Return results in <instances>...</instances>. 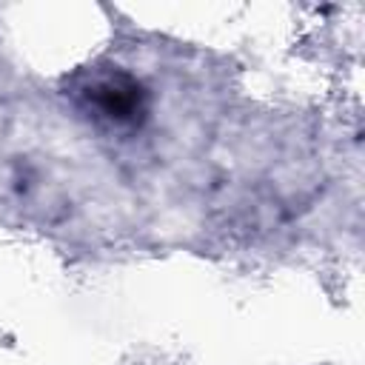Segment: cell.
<instances>
[{"label":"cell","instance_id":"1","mask_svg":"<svg viewBox=\"0 0 365 365\" xmlns=\"http://www.w3.org/2000/svg\"><path fill=\"white\" fill-rule=\"evenodd\" d=\"M71 100L97 125L106 128H137L148 117V91L145 86L117 66L86 68L71 83Z\"/></svg>","mask_w":365,"mask_h":365}]
</instances>
